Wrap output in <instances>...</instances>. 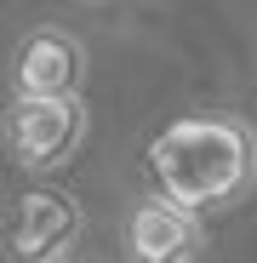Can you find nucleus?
Returning a JSON list of instances; mask_svg holds the SVG:
<instances>
[{
    "label": "nucleus",
    "mask_w": 257,
    "mask_h": 263,
    "mask_svg": "<svg viewBox=\"0 0 257 263\" xmlns=\"http://www.w3.org/2000/svg\"><path fill=\"white\" fill-rule=\"evenodd\" d=\"M80 229V212L57 189H23L6 217V252L17 263H57Z\"/></svg>",
    "instance_id": "3"
},
{
    "label": "nucleus",
    "mask_w": 257,
    "mask_h": 263,
    "mask_svg": "<svg viewBox=\"0 0 257 263\" xmlns=\"http://www.w3.org/2000/svg\"><path fill=\"white\" fill-rule=\"evenodd\" d=\"M86 58L69 34H34L29 46L17 52V92L23 98H57V92H74Z\"/></svg>",
    "instance_id": "5"
},
{
    "label": "nucleus",
    "mask_w": 257,
    "mask_h": 263,
    "mask_svg": "<svg viewBox=\"0 0 257 263\" xmlns=\"http://www.w3.org/2000/svg\"><path fill=\"white\" fill-rule=\"evenodd\" d=\"M80 132H86V103L74 92H57V98H23L6 109V149L17 166H34V172H46V166H63L80 143Z\"/></svg>",
    "instance_id": "2"
},
{
    "label": "nucleus",
    "mask_w": 257,
    "mask_h": 263,
    "mask_svg": "<svg viewBox=\"0 0 257 263\" xmlns=\"http://www.w3.org/2000/svg\"><path fill=\"white\" fill-rule=\"evenodd\" d=\"M149 172L160 183V200L171 206H223L251 178V138L240 120L194 115L149 143Z\"/></svg>",
    "instance_id": "1"
},
{
    "label": "nucleus",
    "mask_w": 257,
    "mask_h": 263,
    "mask_svg": "<svg viewBox=\"0 0 257 263\" xmlns=\"http://www.w3.org/2000/svg\"><path fill=\"white\" fill-rule=\"evenodd\" d=\"M126 252L132 263H194L200 252V223L189 206L171 200H143L126 223Z\"/></svg>",
    "instance_id": "4"
}]
</instances>
